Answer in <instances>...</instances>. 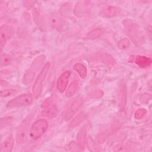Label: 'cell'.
<instances>
[{"label":"cell","instance_id":"obj_1","mask_svg":"<svg viewBox=\"0 0 152 152\" xmlns=\"http://www.w3.org/2000/svg\"><path fill=\"white\" fill-rule=\"evenodd\" d=\"M50 66V63L47 62L38 74L37 78L34 81V83L32 87V91L36 98H38L42 92L43 83L49 70Z\"/></svg>","mask_w":152,"mask_h":152},{"label":"cell","instance_id":"obj_2","mask_svg":"<svg viewBox=\"0 0 152 152\" xmlns=\"http://www.w3.org/2000/svg\"><path fill=\"white\" fill-rule=\"evenodd\" d=\"M33 97L31 94H22L9 101L7 104V107L12 109L26 106L30 104L33 102Z\"/></svg>","mask_w":152,"mask_h":152},{"label":"cell","instance_id":"obj_3","mask_svg":"<svg viewBox=\"0 0 152 152\" xmlns=\"http://www.w3.org/2000/svg\"><path fill=\"white\" fill-rule=\"evenodd\" d=\"M48 128V123L45 119H40L35 121L32 125L30 135L33 139H38L46 131Z\"/></svg>","mask_w":152,"mask_h":152},{"label":"cell","instance_id":"obj_4","mask_svg":"<svg viewBox=\"0 0 152 152\" xmlns=\"http://www.w3.org/2000/svg\"><path fill=\"white\" fill-rule=\"evenodd\" d=\"M123 26L126 34L129 38L135 43L139 44L140 43V37L138 33V26L129 19H126L123 21Z\"/></svg>","mask_w":152,"mask_h":152},{"label":"cell","instance_id":"obj_5","mask_svg":"<svg viewBox=\"0 0 152 152\" xmlns=\"http://www.w3.org/2000/svg\"><path fill=\"white\" fill-rule=\"evenodd\" d=\"M30 120V116H28L18 127L16 134V140L18 143H23L27 140Z\"/></svg>","mask_w":152,"mask_h":152},{"label":"cell","instance_id":"obj_6","mask_svg":"<svg viewBox=\"0 0 152 152\" xmlns=\"http://www.w3.org/2000/svg\"><path fill=\"white\" fill-rule=\"evenodd\" d=\"M83 104V100L82 99H77L75 100L68 108L67 110L64 114V118L66 121L69 120L75 113L80 109Z\"/></svg>","mask_w":152,"mask_h":152},{"label":"cell","instance_id":"obj_7","mask_svg":"<svg viewBox=\"0 0 152 152\" xmlns=\"http://www.w3.org/2000/svg\"><path fill=\"white\" fill-rule=\"evenodd\" d=\"M32 13L33 19L36 24L39 26L40 29H41L43 31H45L46 28V20L41 11L38 8H34Z\"/></svg>","mask_w":152,"mask_h":152},{"label":"cell","instance_id":"obj_8","mask_svg":"<svg viewBox=\"0 0 152 152\" xmlns=\"http://www.w3.org/2000/svg\"><path fill=\"white\" fill-rule=\"evenodd\" d=\"M71 72L69 71L64 72L58 78L56 83V88L60 92H64L68 85Z\"/></svg>","mask_w":152,"mask_h":152},{"label":"cell","instance_id":"obj_9","mask_svg":"<svg viewBox=\"0 0 152 152\" xmlns=\"http://www.w3.org/2000/svg\"><path fill=\"white\" fill-rule=\"evenodd\" d=\"M120 11L121 10L118 7L109 6L100 12V15L105 18H111L118 15Z\"/></svg>","mask_w":152,"mask_h":152},{"label":"cell","instance_id":"obj_10","mask_svg":"<svg viewBox=\"0 0 152 152\" xmlns=\"http://www.w3.org/2000/svg\"><path fill=\"white\" fill-rule=\"evenodd\" d=\"M14 144V140L12 135H8L2 142L0 151L1 152H10L12 151Z\"/></svg>","mask_w":152,"mask_h":152},{"label":"cell","instance_id":"obj_11","mask_svg":"<svg viewBox=\"0 0 152 152\" xmlns=\"http://www.w3.org/2000/svg\"><path fill=\"white\" fill-rule=\"evenodd\" d=\"M134 61L137 65L143 68L149 67L152 62V60L150 58L140 55L137 56L135 58Z\"/></svg>","mask_w":152,"mask_h":152},{"label":"cell","instance_id":"obj_12","mask_svg":"<svg viewBox=\"0 0 152 152\" xmlns=\"http://www.w3.org/2000/svg\"><path fill=\"white\" fill-rule=\"evenodd\" d=\"M43 109H43L41 112V115L43 116L49 118H55L58 113L57 108L54 104H52Z\"/></svg>","mask_w":152,"mask_h":152},{"label":"cell","instance_id":"obj_13","mask_svg":"<svg viewBox=\"0 0 152 152\" xmlns=\"http://www.w3.org/2000/svg\"><path fill=\"white\" fill-rule=\"evenodd\" d=\"M49 23L51 26L56 30H61L65 23L64 20L58 16L51 17L49 20Z\"/></svg>","mask_w":152,"mask_h":152},{"label":"cell","instance_id":"obj_14","mask_svg":"<svg viewBox=\"0 0 152 152\" xmlns=\"http://www.w3.org/2000/svg\"><path fill=\"white\" fill-rule=\"evenodd\" d=\"M86 134H87V127L86 126H84L81 128V129L79 131L77 134L78 142L80 144L83 150H84L86 145Z\"/></svg>","mask_w":152,"mask_h":152},{"label":"cell","instance_id":"obj_15","mask_svg":"<svg viewBox=\"0 0 152 152\" xmlns=\"http://www.w3.org/2000/svg\"><path fill=\"white\" fill-rule=\"evenodd\" d=\"M74 69L77 72L81 78H85L87 74L86 67L82 64L77 62L74 65Z\"/></svg>","mask_w":152,"mask_h":152},{"label":"cell","instance_id":"obj_16","mask_svg":"<svg viewBox=\"0 0 152 152\" xmlns=\"http://www.w3.org/2000/svg\"><path fill=\"white\" fill-rule=\"evenodd\" d=\"M78 88V81L77 80H75L68 86L65 93L66 96L68 97H71L72 95H74L75 93Z\"/></svg>","mask_w":152,"mask_h":152},{"label":"cell","instance_id":"obj_17","mask_svg":"<svg viewBox=\"0 0 152 152\" xmlns=\"http://www.w3.org/2000/svg\"><path fill=\"white\" fill-rule=\"evenodd\" d=\"M9 30L7 27L2 26L0 28V39L1 46H3L7 42L8 39L9 38Z\"/></svg>","mask_w":152,"mask_h":152},{"label":"cell","instance_id":"obj_18","mask_svg":"<svg viewBox=\"0 0 152 152\" xmlns=\"http://www.w3.org/2000/svg\"><path fill=\"white\" fill-rule=\"evenodd\" d=\"M86 115L83 112H81L79 114H78L69 124L68 126L71 128L74 127L78 124H80L81 122H82L84 119H85Z\"/></svg>","mask_w":152,"mask_h":152},{"label":"cell","instance_id":"obj_19","mask_svg":"<svg viewBox=\"0 0 152 152\" xmlns=\"http://www.w3.org/2000/svg\"><path fill=\"white\" fill-rule=\"evenodd\" d=\"M103 33V30L102 28H98L88 32L86 34V39H95L100 37Z\"/></svg>","mask_w":152,"mask_h":152},{"label":"cell","instance_id":"obj_20","mask_svg":"<svg viewBox=\"0 0 152 152\" xmlns=\"http://www.w3.org/2000/svg\"><path fill=\"white\" fill-rule=\"evenodd\" d=\"M68 149L71 151H80L83 150L80 144L75 141H72L69 142Z\"/></svg>","mask_w":152,"mask_h":152},{"label":"cell","instance_id":"obj_21","mask_svg":"<svg viewBox=\"0 0 152 152\" xmlns=\"http://www.w3.org/2000/svg\"><path fill=\"white\" fill-rule=\"evenodd\" d=\"M118 48L121 50H125L129 46V41L127 38L121 39L117 44Z\"/></svg>","mask_w":152,"mask_h":152},{"label":"cell","instance_id":"obj_22","mask_svg":"<svg viewBox=\"0 0 152 152\" xmlns=\"http://www.w3.org/2000/svg\"><path fill=\"white\" fill-rule=\"evenodd\" d=\"M11 62V57L10 55L7 53H4L1 56V65L5 66L8 65Z\"/></svg>","mask_w":152,"mask_h":152},{"label":"cell","instance_id":"obj_23","mask_svg":"<svg viewBox=\"0 0 152 152\" xmlns=\"http://www.w3.org/2000/svg\"><path fill=\"white\" fill-rule=\"evenodd\" d=\"M147 113V110L144 108H140L137 109L134 113V118L137 119L142 118Z\"/></svg>","mask_w":152,"mask_h":152},{"label":"cell","instance_id":"obj_24","mask_svg":"<svg viewBox=\"0 0 152 152\" xmlns=\"http://www.w3.org/2000/svg\"><path fill=\"white\" fill-rule=\"evenodd\" d=\"M86 142H87V147L89 149V150H90L91 151H94L98 150L96 149L97 147H96L95 143L94 142V141L91 137H90V136L88 137V138L86 140Z\"/></svg>","mask_w":152,"mask_h":152},{"label":"cell","instance_id":"obj_25","mask_svg":"<svg viewBox=\"0 0 152 152\" xmlns=\"http://www.w3.org/2000/svg\"><path fill=\"white\" fill-rule=\"evenodd\" d=\"M15 90L14 89H5L1 91V97H8L12 96L15 93Z\"/></svg>","mask_w":152,"mask_h":152},{"label":"cell","instance_id":"obj_26","mask_svg":"<svg viewBox=\"0 0 152 152\" xmlns=\"http://www.w3.org/2000/svg\"><path fill=\"white\" fill-rule=\"evenodd\" d=\"M121 91L119 93V97L120 98V103L121 104V105H124L125 104V102H124V100H125V86H121Z\"/></svg>","mask_w":152,"mask_h":152},{"label":"cell","instance_id":"obj_27","mask_svg":"<svg viewBox=\"0 0 152 152\" xmlns=\"http://www.w3.org/2000/svg\"><path fill=\"white\" fill-rule=\"evenodd\" d=\"M113 150L114 151H128L129 149L124 145L117 144L113 147Z\"/></svg>","mask_w":152,"mask_h":152},{"label":"cell","instance_id":"obj_28","mask_svg":"<svg viewBox=\"0 0 152 152\" xmlns=\"http://www.w3.org/2000/svg\"><path fill=\"white\" fill-rule=\"evenodd\" d=\"M52 102H53V100L52 98H48L47 99H46L42 104V108H45L50 104H52Z\"/></svg>","mask_w":152,"mask_h":152},{"label":"cell","instance_id":"obj_29","mask_svg":"<svg viewBox=\"0 0 152 152\" xmlns=\"http://www.w3.org/2000/svg\"><path fill=\"white\" fill-rule=\"evenodd\" d=\"M11 120H12V119L10 117H8V118H2L1 120V127L4 124L6 125V124H9L11 122Z\"/></svg>","mask_w":152,"mask_h":152}]
</instances>
